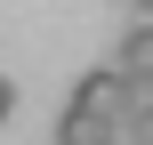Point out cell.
I'll return each mask as SVG.
<instances>
[{"mask_svg":"<svg viewBox=\"0 0 153 145\" xmlns=\"http://www.w3.org/2000/svg\"><path fill=\"white\" fill-rule=\"evenodd\" d=\"M8 105H16V89H8V73H0V121H8Z\"/></svg>","mask_w":153,"mask_h":145,"instance_id":"277c9868","label":"cell"},{"mask_svg":"<svg viewBox=\"0 0 153 145\" xmlns=\"http://www.w3.org/2000/svg\"><path fill=\"white\" fill-rule=\"evenodd\" d=\"M56 145H105V121L81 113V105H65V113H56Z\"/></svg>","mask_w":153,"mask_h":145,"instance_id":"7a4b0ae2","label":"cell"},{"mask_svg":"<svg viewBox=\"0 0 153 145\" xmlns=\"http://www.w3.org/2000/svg\"><path fill=\"white\" fill-rule=\"evenodd\" d=\"M121 73H153V16H137L121 32Z\"/></svg>","mask_w":153,"mask_h":145,"instance_id":"3957f363","label":"cell"},{"mask_svg":"<svg viewBox=\"0 0 153 145\" xmlns=\"http://www.w3.org/2000/svg\"><path fill=\"white\" fill-rule=\"evenodd\" d=\"M73 105H81V113H97V121H121V65L81 73V81H73Z\"/></svg>","mask_w":153,"mask_h":145,"instance_id":"6da1fadb","label":"cell"}]
</instances>
